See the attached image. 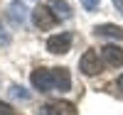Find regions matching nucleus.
<instances>
[{
  "label": "nucleus",
  "instance_id": "obj_1",
  "mask_svg": "<svg viewBox=\"0 0 123 115\" xmlns=\"http://www.w3.org/2000/svg\"><path fill=\"white\" fill-rule=\"evenodd\" d=\"M32 22H35L37 29H52V27L57 25V17H54V12H52L49 7L37 5V7L32 10Z\"/></svg>",
  "mask_w": 123,
  "mask_h": 115
},
{
  "label": "nucleus",
  "instance_id": "obj_2",
  "mask_svg": "<svg viewBox=\"0 0 123 115\" xmlns=\"http://www.w3.org/2000/svg\"><path fill=\"white\" fill-rule=\"evenodd\" d=\"M79 69H81V74H86V76H96L101 71V61H98L96 49H86L84 51V56L79 59Z\"/></svg>",
  "mask_w": 123,
  "mask_h": 115
},
{
  "label": "nucleus",
  "instance_id": "obj_3",
  "mask_svg": "<svg viewBox=\"0 0 123 115\" xmlns=\"http://www.w3.org/2000/svg\"><path fill=\"white\" fill-rule=\"evenodd\" d=\"M30 81H32V86H35L39 93L54 91V86H52V69H35L32 76H30Z\"/></svg>",
  "mask_w": 123,
  "mask_h": 115
},
{
  "label": "nucleus",
  "instance_id": "obj_4",
  "mask_svg": "<svg viewBox=\"0 0 123 115\" xmlns=\"http://www.w3.org/2000/svg\"><path fill=\"white\" fill-rule=\"evenodd\" d=\"M69 49H71V34L69 32H59V34L47 39V51L49 54H67Z\"/></svg>",
  "mask_w": 123,
  "mask_h": 115
},
{
  "label": "nucleus",
  "instance_id": "obj_5",
  "mask_svg": "<svg viewBox=\"0 0 123 115\" xmlns=\"http://www.w3.org/2000/svg\"><path fill=\"white\" fill-rule=\"evenodd\" d=\"M76 105L69 100H54V103H47V105L39 110V115H76Z\"/></svg>",
  "mask_w": 123,
  "mask_h": 115
},
{
  "label": "nucleus",
  "instance_id": "obj_6",
  "mask_svg": "<svg viewBox=\"0 0 123 115\" xmlns=\"http://www.w3.org/2000/svg\"><path fill=\"white\" fill-rule=\"evenodd\" d=\"M101 59H104L106 66L118 69V66H123V49L118 44H106L104 49H101Z\"/></svg>",
  "mask_w": 123,
  "mask_h": 115
},
{
  "label": "nucleus",
  "instance_id": "obj_7",
  "mask_svg": "<svg viewBox=\"0 0 123 115\" xmlns=\"http://www.w3.org/2000/svg\"><path fill=\"white\" fill-rule=\"evenodd\" d=\"M7 17H10V22H12L15 27H22L25 25V20H27V7L22 0H12V3L7 5Z\"/></svg>",
  "mask_w": 123,
  "mask_h": 115
},
{
  "label": "nucleus",
  "instance_id": "obj_8",
  "mask_svg": "<svg viewBox=\"0 0 123 115\" xmlns=\"http://www.w3.org/2000/svg\"><path fill=\"white\" fill-rule=\"evenodd\" d=\"M52 86L59 93H64V91L71 88V76H69L67 69H52Z\"/></svg>",
  "mask_w": 123,
  "mask_h": 115
},
{
  "label": "nucleus",
  "instance_id": "obj_9",
  "mask_svg": "<svg viewBox=\"0 0 123 115\" xmlns=\"http://www.w3.org/2000/svg\"><path fill=\"white\" fill-rule=\"evenodd\" d=\"M94 34L96 37H108V39H123V29L118 25H96L94 27Z\"/></svg>",
  "mask_w": 123,
  "mask_h": 115
},
{
  "label": "nucleus",
  "instance_id": "obj_10",
  "mask_svg": "<svg viewBox=\"0 0 123 115\" xmlns=\"http://www.w3.org/2000/svg\"><path fill=\"white\" fill-rule=\"evenodd\" d=\"M49 10L54 12V17L59 20H69L71 17V7L67 5V0H49Z\"/></svg>",
  "mask_w": 123,
  "mask_h": 115
},
{
  "label": "nucleus",
  "instance_id": "obj_11",
  "mask_svg": "<svg viewBox=\"0 0 123 115\" xmlns=\"http://www.w3.org/2000/svg\"><path fill=\"white\" fill-rule=\"evenodd\" d=\"M10 96H12V98H20V100H30V93H27L22 86H17V83H15V86H10Z\"/></svg>",
  "mask_w": 123,
  "mask_h": 115
},
{
  "label": "nucleus",
  "instance_id": "obj_12",
  "mask_svg": "<svg viewBox=\"0 0 123 115\" xmlns=\"http://www.w3.org/2000/svg\"><path fill=\"white\" fill-rule=\"evenodd\" d=\"M0 115H17V113H15V108H12V105H7V103L0 100Z\"/></svg>",
  "mask_w": 123,
  "mask_h": 115
},
{
  "label": "nucleus",
  "instance_id": "obj_13",
  "mask_svg": "<svg viewBox=\"0 0 123 115\" xmlns=\"http://www.w3.org/2000/svg\"><path fill=\"white\" fill-rule=\"evenodd\" d=\"M98 3H101V0H81V5H84L89 12H91V10H96V7H98Z\"/></svg>",
  "mask_w": 123,
  "mask_h": 115
},
{
  "label": "nucleus",
  "instance_id": "obj_14",
  "mask_svg": "<svg viewBox=\"0 0 123 115\" xmlns=\"http://www.w3.org/2000/svg\"><path fill=\"white\" fill-rule=\"evenodd\" d=\"M0 44H3V47H5V44H10V37L3 32V29H0Z\"/></svg>",
  "mask_w": 123,
  "mask_h": 115
},
{
  "label": "nucleus",
  "instance_id": "obj_15",
  "mask_svg": "<svg viewBox=\"0 0 123 115\" xmlns=\"http://www.w3.org/2000/svg\"><path fill=\"white\" fill-rule=\"evenodd\" d=\"M113 5H116V7H118V12H121V15H123V0H113Z\"/></svg>",
  "mask_w": 123,
  "mask_h": 115
},
{
  "label": "nucleus",
  "instance_id": "obj_16",
  "mask_svg": "<svg viewBox=\"0 0 123 115\" xmlns=\"http://www.w3.org/2000/svg\"><path fill=\"white\" fill-rule=\"evenodd\" d=\"M118 88H121V91H123V74H121V76H118Z\"/></svg>",
  "mask_w": 123,
  "mask_h": 115
}]
</instances>
